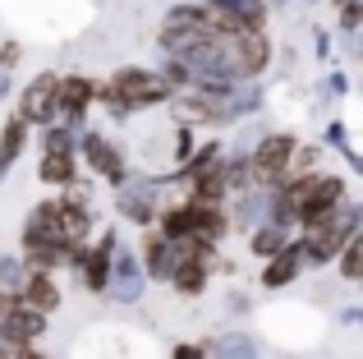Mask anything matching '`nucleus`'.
Here are the masks:
<instances>
[{
	"instance_id": "f257e3e1",
	"label": "nucleus",
	"mask_w": 363,
	"mask_h": 359,
	"mask_svg": "<svg viewBox=\"0 0 363 359\" xmlns=\"http://www.w3.org/2000/svg\"><path fill=\"white\" fill-rule=\"evenodd\" d=\"M111 97H120V101H157V97H166V83L152 79V74L124 70L120 79L111 83Z\"/></svg>"
},
{
	"instance_id": "f03ea898",
	"label": "nucleus",
	"mask_w": 363,
	"mask_h": 359,
	"mask_svg": "<svg viewBox=\"0 0 363 359\" xmlns=\"http://www.w3.org/2000/svg\"><path fill=\"white\" fill-rule=\"evenodd\" d=\"M290 153H294V138H290V134L267 138V143L257 148V157H253L257 175H276V171H281V162H290Z\"/></svg>"
},
{
	"instance_id": "7ed1b4c3",
	"label": "nucleus",
	"mask_w": 363,
	"mask_h": 359,
	"mask_svg": "<svg viewBox=\"0 0 363 359\" xmlns=\"http://www.w3.org/2000/svg\"><path fill=\"white\" fill-rule=\"evenodd\" d=\"M262 60H267V42L253 37V33H244L240 37V65L244 70H262Z\"/></svg>"
},
{
	"instance_id": "20e7f679",
	"label": "nucleus",
	"mask_w": 363,
	"mask_h": 359,
	"mask_svg": "<svg viewBox=\"0 0 363 359\" xmlns=\"http://www.w3.org/2000/svg\"><path fill=\"white\" fill-rule=\"evenodd\" d=\"M42 175H46V180H69V153H65L60 138H51V157H46Z\"/></svg>"
},
{
	"instance_id": "39448f33",
	"label": "nucleus",
	"mask_w": 363,
	"mask_h": 359,
	"mask_svg": "<svg viewBox=\"0 0 363 359\" xmlns=\"http://www.w3.org/2000/svg\"><path fill=\"white\" fill-rule=\"evenodd\" d=\"M28 304H37V309H55V286L46 277H33L28 281Z\"/></svg>"
},
{
	"instance_id": "423d86ee",
	"label": "nucleus",
	"mask_w": 363,
	"mask_h": 359,
	"mask_svg": "<svg viewBox=\"0 0 363 359\" xmlns=\"http://www.w3.org/2000/svg\"><path fill=\"white\" fill-rule=\"evenodd\" d=\"M51 88H55V83H51V79H42L33 92H28V101H23L28 116H46V106H51V101H46V92H51Z\"/></svg>"
},
{
	"instance_id": "0eeeda50",
	"label": "nucleus",
	"mask_w": 363,
	"mask_h": 359,
	"mask_svg": "<svg viewBox=\"0 0 363 359\" xmlns=\"http://www.w3.org/2000/svg\"><path fill=\"white\" fill-rule=\"evenodd\" d=\"M18 138H23V120H14V125L5 129V148H0V171L9 166V157L18 153Z\"/></svg>"
},
{
	"instance_id": "6e6552de",
	"label": "nucleus",
	"mask_w": 363,
	"mask_h": 359,
	"mask_svg": "<svg viewBox=\"0 0 363 359\" xmlns=\"http://www.w3.org/2000/svg\"><path fill=\"white\" fill-rule=\"evenodd\" d=\"M65 106H69V111H79L83 106V101H88V83H83V79H74V83H65Z\"/></svg>"
},
{
	"instance_id": "1a4fd4ad",
	"label": "nucleus",
	"mask_w": 363,
	"mask_h": 359,
	"mask_svg": "<svg viewBox=\"0 0 363 359\" xmlns=\"http://www.w3.org/2000/svg\"><path fill=\"white\" fill-rule=\"evenodd\" d=\"M88 153H92V162H97L101 171H111V175H116V153H106V148H101L97 138H92V143H88Z\"/></svg>"
},
{
	"instance_id": "9d476101",
	"label": "nucleus",
	"mask_w": 363,
	"mask_h": 359,
	"mask_svg": "<svg viewBox=\"0 0 363 359\" xmlns=\"http://www.w3.org/2000/svg\"><path fill=\"white\" fill-rule=\"evenodd\" d=\"M179 286H184V290H198V286H203V267H198V263L179 267Z\"/></svg>"
},
{
	"instance_id": "9b49d317",
	"label": "nucleus",
	"mask_w": 363,
	"mask_h": 359,
	"mask_svg": "<svg viewBox=\"0 0 363 359\" xmlns=\"http://www.w3.org/2000/svg\"><path fill=\"white\" fill-rule=\"evenodd\" d=\"M294 272V258H281V263H272V272H267V286H281L285 277Z\"/></svg>"
},
{
	"instance_id": "f8f14e48",
	"label": "nucleus",
	"mask_w": 363,
	"mask_h": 359,
	"mask_svg": "<svg viewBox=\"0 0 363 359\" xmlns=\"http://www.w3.org/2000/svg\"><path fill=\"white\" fill-rule=\"evenodd\" d=\"M101 267H106V253H92V263H88V286H101Z\"/></svg>"
},
{
	"instance_id": "ddd939ff",
	"label": "nucleus",
	"mask_w": 363,
	"mask_h": 359,
	"mask_svg": "<svg viewBox=\"0 0 363 359\" xmlns=\"http://www.w3.org/2000/svg\"><path fill=\"white\" fill-rule=\"evenodd\" d=\"M345 272L359 277V240H350V258H345Z\"/></svg>"
},
{
	"instance_id": "4468645a",
	"label": "nucleus",
	"mask_w": 363,
	"mask_h": 359,
	"mask_svg": "<svg viewBox=\"0 0 363 359\" xmlns=\"http://www.w3.org/2000/svg\"><path fill=\"white\" fill-rule=\"evenodd\" d=\"M179 359H198V350H179Z\"/></svg>"
}]
</instances>
